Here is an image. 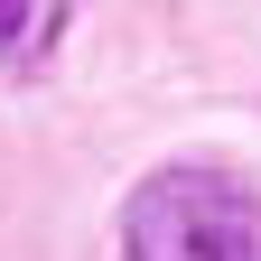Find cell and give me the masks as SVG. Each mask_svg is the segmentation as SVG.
Segmentation results:
<instances>
[{"mask_svg": "<svg viewBox=\"0 0 261 261\" xmlns=\"http://www.w3.org/2000/svg\"><path fill=\"white\" fill-rule=\"evenodd\" d=\"M121 261H261V196L215 159H168L121 205Z\"/></svg>", "mask_w": 261, "mask_h": 261, "instance_id": "1", "label": "cell"}, {"mask_svg": "<svg viewBox=\"0 0 261 261\" xmlns=\"http://www.w3.org/2000/svg\"><path fill=\"white\" fill-rule=\"evenodd\" d=\"M65 10L75 0H0V65L10 75H38L56 56V38H65Z\"/></svg>", "mask_w": 261, "mask_h": 261, "instance_id": "2", "label": "cell"}]
</instances>
